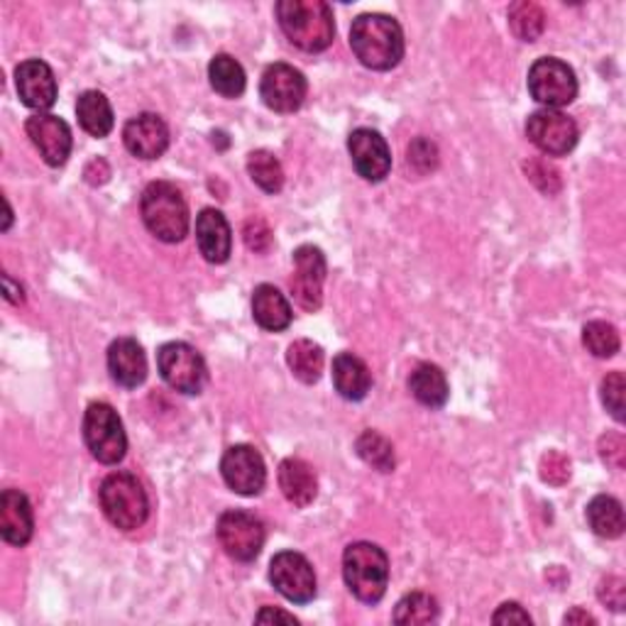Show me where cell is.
I'll return each instance as SVG.
<instances>
[{
    "mask_svg": "<svg viewBox=\"0 0 626 626\" xmlns=\"http://www.w3.org/2000/svg\"><path fill=\"white\" fill-rule=\"evenodd\" d=\"M406 155H409V167H414L419 174L436 169V164H438V150L433 142L426 138H416Z\"/></svg>",
    "mask_w": 626,
    "mask_h": 626,
    "instance_id": "obj_36",
    "label": "cell"
},
{
    "mask_svg": "<svg viewBox=\"0 0 626 626\" xmlns=\"http://www.w3.org/2000/svg\"><path fill=\"white\" fill-rule=\"evenodd\" d=\"M582 343L595 358H614L619 353V333L607 321H590L582 328Z\"/></svg>",
    "mask_w": 626,
    "mask_h": 626,
    "instance_id": "obj_34",
    "label": "cell"
},
{
    "mask_svg": "<svg viewBox=\"0 0 626 626\" xmlns=\"http://www.w3.org/2000/svg\"><path fill=\"white\" fill-rule=\"evenodd\" d=\"M350 47L372 72H389L404 59V32L389 15L365 13L353 20Z\"/></svg>",
    "mask_w": 626,
    "mask_h": 626,
    "instance_id": "obj_1",
    "label": "cell"
},
{
    "mask_svg": "<svg viewBox=\"0 0 626 626\" xmlns=\"http://www.w3.org/2000/svg\"><path fill=\"white\" fill-rule=\"evenodd\" d=\"M587 524L602 538H619L624 534L622 504L607 494H600L587 504Z\"/></svg>",
    "mask_w": 626,
    "mask_h": 626,
    "instance_id": "obj_27",
    "label": "cell"
},
{
    "mask_svg": "<svg viewBox=\"0 0 626 626\" xmlns=\"http://www.w3.org/2000/svg\"><path fill=\"white\" fill-rule=\"evenodd\" d=\"M343 578L360 602L377 604L389 585V558L375 543H350L343 553Z\"/></svg>",
    "mask_w": 626,
    "mask_h": 626,
    "instance_id": "obj_4",
    "label": "cell"
},
{
    "mask_svg": "<svg viewBox=\"0 0 626 626\" xmlns=\"http://www.w3.org/2000/svg\"><path fill=\"white\" fill-rule=\"evenodd\" d=\"M84 441L91 455L103 465H118L125 458L128 436L111 404L94 402L84 416Z\"/></svg>",
    "mask_w": 626,
    "mask_h": 626,
    "instance_id": "obj_6",
    "label": "cell"
},
{
    "mask_svg": "<svg viewBox=\"0 0 626 626\" xmlns=\"http://www.w3.org/2000/svg\"><path fill=\"white\" fill-rule=\"evenodd\" d=\"M624 392L626 382L622 372H609V375L602 380V402L619 424L624 421Z\"/></svg>",
    "mask_w": 626,
    "mask_h": 626,
    "instance_id": "obj_35",
    "label": "cell"
},
{
    "mask_svg": "<svg viewBox=\"0 0 626 626\" xmlns=\"http://www.w3.org/2000/svg\"><path fill=\"white\" fill-rule=\"evenodd\" d=\"M25 130L32 145L37 147L42 160H45L50 167H62V164L69 160L74 140L69 125L64 123L62 118L37 113L28 120Z\"/></svg>",
    "mask_w": 626,
    "mask_h": 626,
    "instance_id": "obj_16",
    "label": "cell"
},
{
    "mask_svg": "<svg viewBox=\"0 0 626 626\" xmlns=\"http://www.w3.org/2000/svg\"><path fill=\"white\" fill-rule=\"evenodd\" d=\"M578 125L565 113L543 108L526 120V138L548 157H563L578 145Z\"/></svg>",
    "mask_w": 626,
    "mask_h": 626,
    "instance_id": "obj_10",
    "label": "cell"
},
{
    "mask_svg": "<svg viewBox=\"0 0 626 626\" xmlns=\"http://www.w3.org/2000/svg\"><path fill=\"white\" fill-rule=\"evenodd\" d=\"M257 624H272V622H284V624H299V619L294 617V614H287V612H282V609H274V607H265L262 609L257 617H255Z\"/></svg>",
    "mask_w": 626,
    "mask_h": 626,
    "instance_id": "obj_43",
    "label": "cell"
},
{
    "mask_svg": "<svg viewBox=\"0 0 626 626\" xmlns=\"http://www.w3.org/2000/svg\"><path fill=\"white\" fill-rule=\"evenodd\" d=\"M541 477L548 485H565L570 480V460L558 450H551L541 460Z\"/></svg>",
    "mask_w": 626,
    "mask_h": 626,
    "instance_id": "obj_38",
    "label": "cell"
},
{
    "mask_svg": "<svg viewBox=\"0 0 626 626\" xmlns=\"http://www.w3.org/2000/svg\"><path fill=\"white\" fill-rule=\"evenodd\" d=\"M333 384L340 397L348 402L365 399L372 387L370 367L353 353H340L333 360Z\"/></svg>",
    "mask_w": 626,
    "mask_h": 626,
    "instance_id": "obj_24",
    "label": "cell"
},
{
    "mask_svg": "<svg viewBox=\"0 0 626 626\" xmlns=\"http://www.w3.org/2000/svg\"><path fill=\"white\" fill-rule=\"evenodd\" d=\"M196 243H199L201 255L211 265H223L230 257V250H233V233H230V226L226 221V216L216 208H204L196 218Z\"/></svg>",
    "mask_w": 626,
    "mask_h": 626,
    "instance_id": "obj_21",
    "label": "cell"
},
{
    "mask_svg": "<svg viewBox=\"0 0 626 626\" xmlns=\"http://www.w3.org/2000/svg\"><path fill=\"white\" fill-rule=\"evenodd\" d=\"M409 389L414 394V399L428 406V409H441L450 394L443 370L438 365H431V362H424V365L411 372Z\"/></svg>",
    "mask_w": 626,
    "mask_h": 626,
    "instance_id": "obj_25",
    "label": "cell"
},
{
    "mask_svg": "<svg viewBox=\"0 0 626 626\" xmlns=\"http://www.w3.org/2000/svg\"><path fill=\"white\" fill-rule=\"evenodd\" d=\"M218 541H221L223 551L240 560V563H250L255 560L265 546V524H262L255 514L230 509L221 514L218 519Z\"/></svg>",
    "mask_w": 626,
    "mask_h": 626,
    "instance_id": "obj_9",
    "label": "cell"
},
{
    "mask_svg": "<svg viewBox=\"0 0 626 626\" xmlns=\"http://www.w3.org/2000/svg\"><path fill=\"white\" fill-rule=\"evenodd\" d=\"M157 367L162 380L182 394H201L206 384V362L189 343H167L160 348Z\"/></svg>",
    "mask_w": 626,
    "mask_h": 626,
    "instance_id": "obj_8",
    "label": "cell"
},
{
    "mask_svg": "<svg viewBox=\"0 0 626 626\" xmlns=\"http://www.w3.org/2000/svg\"><path fill=\"white\" fill-rule=\"evenodd\" d=\"M123 142L130 155L140 160H157L169 147V128L155 113H142L128 120L123 128Z\"/></svg>",
    "mask_w": 626,
    "mask_h": 626,
    "instance_id": "obj_18",
    "label": "cell"
},
{
    "mask_svg": "<svg viewBox=\"0 0 626 626\" xmlns=\"http://www.w3.org/2000/svg\"><path fill=\"white\" fill-rule=\"evenodd\" d=\"M492 622L494 624H531V617H529V612L521 607V604L504 602L502 607L494 612Z\"/></svg>",
    "mask_w": 626,
    "mask_h": 626,
    "instance_id": "obj_42",
    "label": "cell"
},
{
    "mask_svg": "<svg viewBox=\"0 0 626 626\" xmlns=\"http://www.w3.org/2000/svg\"><path fill=\"white\" fill-rule=\"evenodd\" d=\"M279 28L294 47L301 52H323L336 37L333 10L323 0H279L277 8Z\"/></svg>",
    "mask_w": 626,
    "mask_h": 626,
    "instance_id": "obj_2",
    "label": "cell"
},
{
    "mask_svg": "<svg viewBox=\"0 0 626 626\" xmlns=\"http://www.w3.org/2000/svg\"><path fill=\"white\" fill-rule=\"evenodd\" d=\"M597 595L602 600V604H607L609 609L614 612H622L624 604H626V582L617 575H609L600 582V590Z\"/></svg>",
    "mask_w": 626,
    "mask_h": 626,
    "instance_id": "obj_41",
    "label": "cell"
},
{
    "mask_svg": "<svg viewBox=\"0 0 626 626\" xmlns=\"http://www.w3.org/2000/svg\"><path fill=\"white\" fill-rule=\"evenodd\" d=\"M436 619L438 602L431 595H426V592H411L394 609V622L397 624H431Z\"/></svg>",
    "mask_w": 626,
    "mask_h": 626,
    "instance_id": "obj_33",
    "label": "cell"
},
{
    "mask_svg": "<svg viewBox=\"0 0 626 626\" xmlns=\"http://www.w3.org/2000/svg\"><path fill=\"white\" fill-rule=\"evenodd\" d=\"M0 534L10 546H25L35 534L32 504L20 490H6L0 494Z\"/></svg>",
    "mask_w": 626,
    "mask_h": 626,
    "instance_id": "obj_20",
    "label": "cell"
},
{
    "mask_svg": "<svg viewBox=\"0 0 626 626\" xmlns=\"http://www.w3.org/2000/svg\"><path fill=\"white\" fill-rule=\"evenodd\" d=\"M15 86L23 101L32 111H47L57 101V79L47 62L28 59L15 69Z\"/></svg>",
    "mask_w": 626,
    "mask_h": 626,
    "instance_id": "obj_17",
    "label": "cell"
},
{
    "mask_svg": "<svg viewBox=\"0 0 626 626\" xmlns=\"http://www.w3.org/2000/svg\"><path fill=\"white\" fill-rule=\"evenodd\" d=\"M289 370L294 372V377L304 384H314L321 380L323 372V350L314 340H296L289 345L287 353Z\"/></svg>",
    "mask_w": 626,
    "mask_h": 626,
    "instance_id": "obj_29",
    "label": "cell"
},
{
    "mask_svg": "<svg viewBox=\"0 0 626 626\" xmlns=\"http://www.w3.org/2000/svg\"><path fill=\"white\" fill-rule=\"evenodd\" d=\"M208 79H211L213 91L226 98H238L245 91V72L230 54H216L208 64Z\"/></svg>",
    "mask_w": 626,
    "mask_h": 626,
    "instance_id": "obj_28",
    "label": "cell"
},
{
    "mask_svg": "<svg viewBox=\"0 0 626 626\" xmlns=\"http://www.w3.org/2000/svg\"><path fill=\"white\" fill-rule=\"evenodd\" d=\"M529 94L536 103L546 108H563L575 101L578 96V79L575 72L565 62L556 57H543L534 62L529 69Z\"/></svg>",
    "mask_w": 626,
    "mask_h": 626,
    "instance_id": "obj_7",
    "label": "cell"
},
{
    "mask_svg": "<svg viewBox=\"0 0 626 626\" xmlns=\"http://www.w3.org/2000/svg\"><path fill=\"white\" fill-rule=\"evenodd\" d=\"M108 372L120 387L135 389L147 380L145 350L135 338H118L108 348Z\"/></svg>",
    "mask_w": 626,
    "mask_h": 626,
    "instance_id": "obj_19",
    "label": "cell"
},
{
    "mask_svg": "<svg viewBox=\"0 0 626 626\" xmlns=\"http://www.w3.org/2000/svg\"><path fill=\"white\" fill-rule=\"evenodd\" d=\"M565 624H595V617L582 609H573L570 614H565Z\"/></svg>",
    "mask_w": 626,
    "mask_h": 626,
    "instance_id": "obj_44",
    "label": "cell"
},
{
    "mask_svg": "<svg viewBox=\"0 0 626 626\" xmlns=\"http://www.w3.org/2000/svg\"><path fill=\"white\" fill-rule=\"evenodd\" d=\"M252 316H255L260 328H265L270 333H279L287 331L294 314L287 296H284L277 287H272V284H260L255 294H252Z\"/></svg>",
    "mask_w": 626,
    "mask_h": 626,
    "instance_id": "obj_23",
    "label": "cell"
},
{
    "mask_svg": "<svg viewBox=\"0 0 626 626\" xmlns=\"http://www.w3.org/2000/svg\"><path fill=\"white\" fill-rule=\"evenodd\" d=\"M323 282H326V257L314 245H301L294 252V277L292 296L304 311H318L323 304Z\"/></svg>",
    "mask_w": 626,
    "mask_h": 626,
    "instance_id": "obj_11",
    "label": "cell"
},
{
    "mask_svg": "<svg viewBox=\"0 0 626 626\" xmlns=\"http://www.w3.org/2000/svg\"><path fill=\"white\" fill-rule=\"evenodd\" d=\"M348 152H350V157H353L358 174L365 182L380 184L387 179V174L392 172L389 145H387V140L377 133V130L358 128L355 133H350Z\"/></svg>",
    "mask_w": 626,
    "mask_h": 626,
    "instance_id": "obj_15",
    "label": "cell"
},
{
    "mask_svg": "<svg viewBox=\"0 0 626 626\" xmlns=\"http://www.w3.org/2000/svg\"><path fill=\"white\" fill-rule=\"evenodd\" d=\"M243 235H245V245L252 252H267L272 248V230L262 218H248Z\"/></svg>",
    "mask_w": 626,
    "mask_h": 626,
    "instance_id": "obj_40",
    "label": "cell"
},
{
    "mask_svg": "<svg viewBox=\"0 0 626 626\" xmlns=\"http://www.w3.org/2000/svg\"><path fill=\"white\" fill-rule=\"evenodd\" d=\"M221 472L226 485L235 494H243V497H255V494L265 490V460H262V455L252 446L228 448L221 460Z\"/></svg>",
    "mask_w": 626,
    "mask_h": 626,
    "instance_id": "obj_14",
    "label": "cell"
},
{
    "mask_svg": "<svg viewBox=\"0 0 626 626\" xmlns=\"http://www.w3.org/2000/svg\"><path fill=\"white\" fill-rule=\"evenodd\" d=\"M600 455L604 463L614 470H624L626 465V441L622 433H607L600 438Z\"/></svg>",
    "mask_w": 626,
    "mask_h": 626,
    "instance_id": "obj_39",
    "label": "cell"
},
{
    "mask_svg": "<svg viewBox=\"0 0 626 626\" xmlns=\"http://www.w3.org/2000/svg\"><path fill=\"white\" fill-rule=\"evenodd\" d=\"M106 519L120 531H135L147 521L150 499L142 482L130 472H113L98 490Z\"/></svg>",
    "mask_w": 626,
    "mask_h": 626,
    "instance_id": "obj_5",
    "label": "cell"
},
{
    "mask_svg": "<svg viewBox=\"0 0 626 626\" xmlns=\"http://www.w3.org/2000/svg\"><path fill=\"white\" fill-rule=\"evenodd\" d=\"M306 79L299 69L289 67V64H270L262 74L260 81V96L270 111L274 113H294L299 111L306 98Z\"/></svg>",
    "mask_w": 626,
    "mask_h": 626,
    "instance_id": "obj_12",
    "label": "cell"
},
{
    "mask_svg": "<svg viewBox=\"0 0 626 626\" xmlns=\"http://www.w3.org/2000/svg\"><path fill=\"white\" fill-rule=\"evenodd\" d=\"M509 28L519 40L536 42L546 30V13L536 3H514L509 8Z\"/></svg>",
    "mask_w": 626,
    "mask_h": 626,
    "instance_id": "obj_32",
    "label": "cell"
},
{
    "mask_svg": "<svg viewBox=\"0 0 626 626\" xmlns=\"http://www.w3.org/2000/svg\"><path fill=\"white\" fill-rule=\"evenodd\" d=\"M142 221L162 243H179L189 233V206L177 186L152 182L140 199Z\"/></svg>",
    "mask_w": 626,
    "mask_h": 626,
    "instance_id": "obj_3",
    "label": "cell"
},
{
    "mask_svg": "<svg viewBox=\"0 0 626 626\" xmlns=\"http://www.w3.org/2000/svg\"><path fill=\"white\" fill-rule=\"evenodd\" d=\"M76 116H79L81 128L91 138H106L113 130V108L101 91H86L76 101Z\"/></svg>",
    "mask_w": 626,
    "mask_h": 626,
    "instance_id": "obj_26",
    "label": "cell"
},
{
    "mask_svg": "<svg viewBox=\"0 0 626 626\" xmlns=\"http://www.w3.org/2000/svg\"><path fill=\"white\" fill-rule=\"evenodd\" d=\"M279 487L282 494L294 507H309L318 494V480L314 468L301 458H287L279 465Z\"/></svg>",
    "mask_w": 626,
    "mask_h": 626,
    "instance_id": "obj_22",
    "label": "cell"
},
{
    "mask_svg": "<svg viewBox=\"0 0 626 626\" xmlns=\"http://www.w3.org/2000/svg\"><path fill=\"white\" fill-rule=\"evenodd\" d=\"M270 580L279 595L294 604H306L316 597V573L301 553L282 551L272 558Z\"/></svg>",
    "mask_w": 626,
    "mask_h": 626,
    "instance_id": "obj_13",
    "label": "cell"
},
{
    "mask_svg": "<svg viewBox=\"0 0 626 626\" xmlns=\"http://www.w3.org/2000/svg\"><path fill=\"white\" fill-rule=\"evenodd\" d=\"M526 174H529V179L546 194H556L560 189V174L553 164H548L546 160H531L526 164Z\"/></svg>",
    "mask_w": 626,
    "mask_h": 626,
    "instance_id": "obj_37",
    "label": "cell"
},
{
    "mask_svg": "<svg viewBox=\"0 0 626 626\" xmlns=\"http://www.w3.org/2000/svg\"><path fill=\"white\" fill-rule=\"evenodd\" d=\"M355 450L370 468H375L380 472H392L397 468V458H394L392 443L377 431L360 433L355 441Z\"/></svg>",
    "mask_w": 626,
    "mask_h": 626,
    "instance_id": "obj_31",
    "label": "cell"
},
{
    "mask_svg": "<svg viewBox=\"0 0 626 626\" xmlns=\"http://www.w3.org/2000/svg\"><path fill=\"white\" fill-rule=\"evenodd\" d=\"M248 172L250 179L255 182L262 191L267 194H279L284 186V169L279 160L272 155L267 150H255L248 157Z\"/></svg>",
    "mask_w": 626,
    "mask_h": 626,
    "instance_id": "obj_30",
    "label": "cell"
}]
</instances>
